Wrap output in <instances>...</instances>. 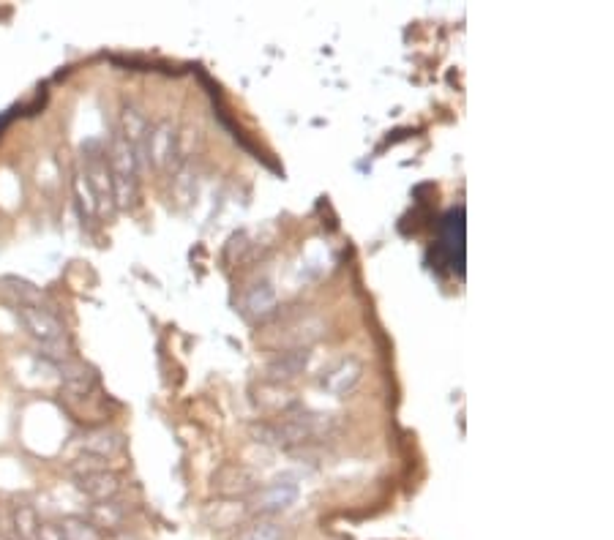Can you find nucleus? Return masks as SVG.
I'll use <instances>...</instances> for the list:
<instances>
[{
    "mask_svg": "<svg viewBox=\"0 0 614 540\" xmlns=\"http://www.w3.org/2000/svg\"><path fill=\"white\" fill-rule=\"evenodd\" d=\"M325 336V320L323 317H317V314H309V317H303L301 322H295V325H290V333H287V339H284V350H292V347H309L312 350L314 341H320Z\"/></svg>",
    "mask_w": 614,
    "mask_h": 540,
    "instance_id": "13",
    "label": "nucleus"
},
{
    "mask_svg": "<svg viewBox=\"0 0 614 540\" xmlns=\"http://www.w3.org/2000/svg\"><path fill=\"white\" fill-rule=\"evenodd\" d=\"M74 486H77L85 497H91L93 502H107L118 497V491H121V478H118L112 470H107V467H101V470L74 475Z\"/></svg>",
    "mask_w": 614,
    "mask_h": 540,
    "instance_id": "9",
    "label": "nucleus"
},
{
    "mask_svg": "<svg viewBox=\"0 0 614 540\" xmlns=\"http://www.w3.org/2000/svg\"><path fill=\"white\" fill-rule=\"evenodd\" d=\"M301 497V486L292 475H282V478L271 480L257 489L254 494V510L257 513H265V516H273V513H284L290 510L295 502Z\"/></svg>",
    "mask_w": 614,
    "mask_h": 540,
    "instance_id": "6",
    "label": "nucleus"
},
{
    "mask_svg": "<svg viewBox=\"0 0 614 540\" xmlns=\"http://www.w3.org/2000/svg\"><path fill=\"white\" fill-rule=\"evenodd\" d=\"M181 153V134L175 129V123L170 118H162L151 123L148 140H145V159L148 167L156 170H170L172 161L178 159Z\"/></svg>",
    "mask_w": 614,
    "mask_h": 540,
    "instance_id": "5",
    "label": "nucleus"
},
{
    "mask_svg": "<svg viewBox=\"0 0 614 540\" xmlns=\"http://www.w3.org/2000/svg\"><path fill=\"white\" fill-rule=\"evenodd\" d=\"M58 371H61L63 390H66L69 396H77V399L88 396L93 390V385H96V371H93L91 366H85V363L77 358H69L63 360V363H58Z\"/></svg>",
    "mask_w": 614,
    "mask_h": 540,
    "instance_id": "12",
    "label": "nucleus"
},
{
    "mask_svg": "<svg viewBox=\"0 0 614 540\" xmlns=\"http://www.w3.org/2000/svg\"><path fill=\"white\" fill-rule=\"evenodd\" d=\"M363 380V363L358 358H342L336 366H331V369L325 371L323 380H320V388L325 390V393H331V396H350L355 388H358V382Z\"/></svg>",
    "mask_w": 614,
    "mask_h": 540,
    "instance_id": "8",
    "label": "nucleus"
},
{
    "mask_svg": "<svg viewBox=\"0 0 614 540\" xmlns=\"http://www.w3.org/2000/svg\"><path fill=\"white\" fill-rule=\"evenodd\" d=\"M123 448H126V440H123L121 431L115 429H93L82 437V453L104 461V464L115 456H121Z\"/></svg>",
    "mask_w": 614,
    "mask_h": 540,
    "instance_id": "11",
    "label": "nucleus"
},
{
    "mask_svg": "<svg viewBox=\"0 0 614 540\" xmlns=\"http://www.w3.org/2000/svg\"><path fill=\"white\" fill-rule=\"evenodd\" d=\"M0 290H3V295H6L14 306H50V303H47V295H44L39 287H33L31 281L17 279V276H9V279L0 281Z\"/></svg>",
    "mask_w": 614,
    "mask_h": 540,
    "instance_id": "15",
    "label": "nucleus"
},
{
    "mask_svg": "<svg viewBox=\"0 0 614 540\" xmlns=\"http://www.w3.org/2000/svg\"><path fill=\"white\" fill-rule=\"evenodd\" d=\"M0 540H11V538H6V535H0Z\"/></svg>",
    "mask_w": 614,
    "mask_h": 540,
    "instance_id": "20",
    "label": "nucleus"
},
{
    "mask_svg": "<svg viewBox=\"0 0 614 540\" xmlns=\"http://www.w3.org/2000/svg\"><path fill=\"white\" fill-rule=\"evenodd\" d=\"M39 540H63L61 530H58V524H41Z\"/></svg>",
    "mask_w": 614,
    "mask_h": 540,
    "instance_id": "19",
    "label": "nucleus"
},
{
    "mask_svg": "<svg viewBox=\"0 0 614 540\" xmlns=\"http://www.w3.org/2000/svg\"><path fill=\"white\" fill-rule=\"evenodd\" d=\"M216 489L222 494H246V491L257 489V475L252 470H246L241 464H232V467H224L216 478Z\"/></svg>",
    "mask_w": 614,
    "mask_h": 540,
    "instance_id": "16",
    "label": "nucleus"
},
{
    "mask_svg": "<svg viewBox=\"0 0 614 540\" xmlns=\"http://www.w3.org/2000/svg\"><path fill=\"white\" fill-rule=\"evenodd\" d=\"M279 306V292L268 279L254 281L249 290L243 292V314L252 320H268Z\"/></svg>",
    "mask_w": 614,
    "mask_h": 540,
    "instance_id": "10",
    "label": "nucleus"
},
{
    "mask_svg": "<svg viewBox=\"0 0 614 540\" xmlns=\"http://www.w3.org/2000/svg\"><path fill=\"white\" fill-rule=\"evenodd\" d=\"M17 317H20L22 328L28 330V336L36 341L39 350L55 347L66 341V328H63L61 317L55 314L52 306H14Z\"/></svg>",
    "mask_w": 614,
    "mask_h": 540,
    "instance_id": "3",
    "label": "nucleus"
},
{
    "mask_svg": "<svg viewBox=\"0 0 614 540\" xmlns=\"http://www.w3.org/2000/svg\"><path fill=\"white\" fill-rule=\"evenodd\" d=\"M333 415L331 412H295V415H287L284 420H265V423H257L252 429L254 440L260 445H271V448L279 450H292L301 448L306 442L317 440V437H325L328 431L333 429Z\"/></svg>",
    "mask_w": 614,
    "mask_h": 540,
    "instance_id": "1",
    "label": "nucleus"
},
{
    "mask_svg": "<svg viewBox=\"0 0 614 540\" xmlns=\"http://www.w3.org/2000/svg\"><path fill=\"white\" fill-rule=\"evenodd\" d=\"M309 360H312V350H309V347L284 350L265 366V377H268V382H273V385H287V382L298 380L303 371L309 369Z\"/></svg>",
    "mask_w": 614,
    "mask_h": 540,
    "instance_id": "7",
    "label": "nucleus"
},
{
    "mask_svg": "<svg viewBox=\"0 0 614 540\" xmlns=\"http://www.w3.org/2000/svg\"><path fill=\"white\" fill-rule=\"evenodd\" d=\"M85 186L91 189L96 208L112 210L115 200H112V178H110V164H107V150L99 148V142H88L85 148Z\"/></svg>",
    "mask_w": 614,
    "mask_h": 540,
    "instance_id": "4",
    "label": "nucleus"
},
{
    "mask_svg": "<svg viewBox=\"0 0 614 540\" xmlns=\"http://www.w3.org/2000/svg\"><path fill=\"white\" fill-rule=\"evenodd\" d=\"M58 530H61L63 540H104L99 527L85 516H66L58 524Z\"/></svg>",
    "mask_w": 614,
    "mask_h": 540,
    "instance_id": "17",
    "label": "nucleus"
},
{
    "mask_svg": "<svg viewBox=\"0 0 614 540\" xmlns=\"http://www.w3.org/2000/svg\"><path fill=\"white\" fill-rule=\"evenodd\" d=\"M284 538H287V535H284V527H279V524L271 519H262L257 521V524H252V527H246L238 540H284Z\"/></svg>",
    "mask_w": 614,
    "mask_h": 540,
    "instance_id": "18",
    "label": "nucleus"
},
{
    "mask_svg": "<svg viewBox=\"0 0 614 540\" xmlns=\"http://www.w3.org/2000/svg\"><path fill=\"white\" fill-rule=\"evenodd\" d=\"M110 178H112V200H115V208H131L134 200H137V175H140V167H137V156L134 150L126 145L121 134H115L110 142Z\"/></svg>",
    "mask_w": 614,
    "mask_h": 540,
    "instance_id": "2",
    "label": "nucleus"
},
{
    "mask_svg": "<svg viewBox=\"0 0 614 540\" xmlns=\"http://www.w3.org/2000/svg\"><path fill=\"white\" fill-rule=\"evenodd\" d=\"M41 519L33 505L17 502L11 508V540H39Z\"/></svg>",
    "mask_w": 614,
    "mask_h": 540,
    "instance_id": "14",
    "label": "nucleus"
}]
</instances>
